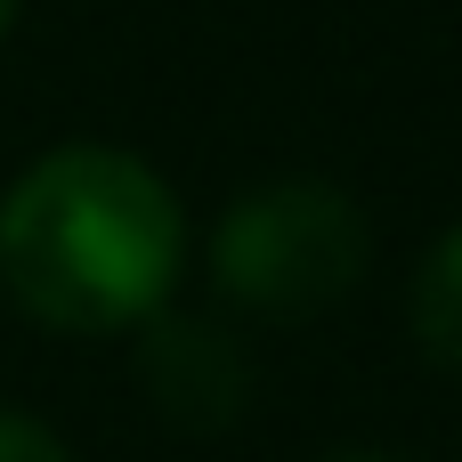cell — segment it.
Here are the masks:
<instances>
[{
	"label": "cell",
	"mask_w": 462,
	"mask_h": 462,
	"mask_svg": "<svg viewBox=\"0 0 462 462\" xmlns=\"http://www.w3.org/2000/svg\"><path fill=\"white\" fill-rule=\"evenodd\" d=\"M179 260V195L122 146H57L0 195V284L49 333H138Z\"/></svg>",
	"instance_id": "obj_1"
},
{
	"label": "cell",
	"mask_w": 462,
	"mask_h": 462,
	"mask_svg": "<svg viewBox=\"0 0 462 462\" xmlns=\"http://www.w3.org/2000/svg\"><path fill=\"white\" fill-rule=\"evenodd\" d=\"M365 260H374V227L333 179H268V187L236 195L211 236L219 292L236 309L284 317V325L349 300Z\"/></svg>",
	"instance_id": "obj_2"
},
{
	"label": "cell",
	"mask_w": 462,
	"mask_h": 462,
	"mask_svg": "<svg viewBox=\"0 0 462 462\" xmlns=\"http://www.w3.org/2000/svg\"><path fill=\"white\" fill-rule=\"evenodd\" d=\"M138 382L146 406L179 430H236L252 406V349L211 325V317H171L154 309L138 325Z\"/></svg>",
	"instance_id": "obj_3"
},
{
	"label": "cell",
	"mask_w": 462,
	"mask_h": 462,
	"mask_svg": "<svg viewBox=\"0 0 462 462\" xmlns=\"http://www.w3.org/2000/svg\"><path fill=\"white\" fill-rule=\"evenodd\" d=\"M414 341L430 365L462 374V227H447L414 276Z\"/></svg>",
	"instance_id": "obj_4"
},
{
	"label": "cell",
	"mask_w": 462,
	"mask_h": 462,
	"mask_svg": "<svg viewBox=\"0 0 462 462\" xmlns=\"http://www.w3.org/2000/svg\"><path fill=\"white\" fill-rule=\"evenodd\" d=\"M0 462H73L41 422H24V414H0Z\"/></svg>",
	"instance_id": "obj_5"
},
{
	"label": "cell",
	"mask_w": 462,
	"mask_h": 462,
	"mask_svg": "<svg viewBox=\"0 0 462 462\" xmlns=\"http://www.w3.org/2000/svg\"><path fill=\"white\" fill-rule=\"evenodd\" d=\"M325 462H390V455H325Z\"/></svg>",
	"instance_id": "obj_6"
},
{
	"label": "cell",
	"mask_w": 462,
	"mask_h": 462,
	"mask_svg": "<svg viewBox=\"0 0 462 462\" xmlns=\"http://www.w3.org/2000/svg\"><path fill=\"white\" fill-rule=\"evenodd\" d=\"M8 16H16V0H0V32H8Z\"/></svg>",
	"instance_id": "obj_7"
}]
</instances>
